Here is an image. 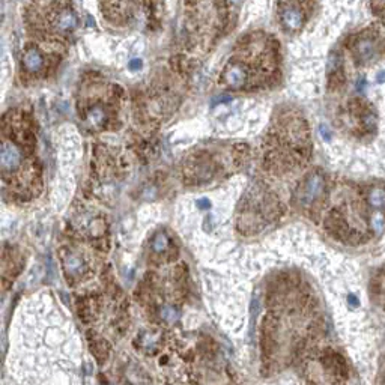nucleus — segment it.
Segmentation results:
<instances>
[{"mask_svg": "<svg viewBox=\"0 0 385 385\" xmlns=\"http://www.w3.org/2000/svg\"><path fill=\"white\" fill-rule=\"evenodd\" d=\"M375 51V47H373V42L370 39H363L360 44H358V54L361 59H368Z\"/></svg>", "mask_w": 385, "mask_h": 385, "instance_id": "13", "label": "nucleus"}, {"mask_svg": "<svg viewBox=\"0 0 385 385\" xmlns=\"http://www.w3.org/2000/svg\"><path fill=\"white\" fill-rule=\"evenodd\" d=\"M323 191V178L319 173H312L302 184L300 191V202L304 206H310Z\"/></svg>", "mask_w": 385, "mask_h": 385, "instance_id": "4", "label": "nucleus"}, {"mask_svg": "<svg viewBox=\"0 0 385 385\" xmlns=\"http://www.w3.org/2000/svg\"><path fill=\"white\" fill-rule=\"evenodd\" d=\"M140 67H142V62H140V60H138V59H135L134 62L130 64V68H131V69H138Z\"/></svg>", "mask_w": 385, "mask_h": 385, "instance_id": "17", "label": "nucleus"}, {"mask_svg": "<svg viewBox=\"0 0 385 385\" xmlns=\"http://www.w3.org/2000/svg\"><path fill=\"white\" fill-rule=\"evenodd\" d=\"M83 269H84L83 262L77 256L71 254L65 259V271L68 275H79L83 272Z\"/></svg>", "mask_w": 385, "mask_h": 385, "instance_id": "9", "label": "nucleus"}, {"mask_svg": "<svg viewBox=\"0 0 385 385\" xmlns=\"http://www.w3.org/2000/svg\"><path fill=\"white\" fill-rule=\"evenodd\" d=\"M197 203H199V208H202V209H203V208H205V209H208V208L211 206V202H209L208 199H200Z\"/></svg>", "mask_w": 385, "mask_h": 385, "instance_id": "15", "label": "nucleus"}, {"mask_svg": "<svg viewBox=\"0 0 385 385\" xmlns=\"http://www.w3.org/2000/svg\"><path fill=\"white\" fill-rule=\"evenodd\" d=\"M348 301H349L353 307H357V305H358V300H357V297L353 295V294H351V295L348 297Z\"/></svg>", "mask_w": 385, "mask_h": 385, "instance_id": "16", "label": "nucleus"}, {"mask_svg": "<svg viewBox=\"0 0 385 385\" xmlns=\"http://www.w3.org/2000/svg\"><path fill=\"white\" fill-rule=\"evenodd\" d=\"M191 172V179L194 182H203L212 178L214 175V164L211 163L209 158H194L191 167L187 168V173Z\"/></svg>", "mask_w": 385, "mask_h": 385, "instance_id": "6", "label": "nucleus"}, {"mask_svg": "<svg viewBox=\"0 0 385 385\" xmlns=\"http://www.w3.org/2000/svg\"><path fill=\"white\" fill-rule=\"evenodd\" d=\"M323 364H325L334 375L346 376V373H348V367H346L345 360L335 352H328L327 355L323 357Z\"/></svg>", "mask_w": 385, "mask_h": 385, "instance_id": "8", "label": "nucleus"}, {"mask_svg": "<svg viewBox=\"0 0 385 385\" xmlns=\"http://www.w3.org/2000/svg\"><path fill=\"white\" fill-rule=\"evenodd\" d=\"M160 315H161V318H163V320H164L166 323H175V322L179 319V313H178V310L175 309V307H172V305H166V307H163Z\"/></svg>", "mask_w": 385, "mask_h": 385, "instance_id": "12", "label": "nucleus"}, {"mask_svg": "<svg viewBox=\"0 0 385 385\" xmlns=\"http://www.w3.org/2000/svg\"><path fill=\"white\" fill-rule=\"evenodd\" d=\"M280 18H282V23L285 24L286 29L295 30V29L301 27V24L304 21V14H302L301 8L297 5H286L280 12Z\"/></svg>", "mask_w": 385, "mask_h": 385, "instance_id": "7", "label": "nucleus"}, {"mask_svg": "<svg viewBox=\"0 0 385 385\" xmlns=\"http://www.w3.org/2000/svg\"><path fill=\"white\" fill-rule=\"evenodd\" d=\"M384 224H385V220L382 217V214H375L373 217H372V227L376 230L378 234L384 229Z\"/></svg>", "mask_w": 385, "mask_h": 385, "instance_id": "14", "label": "nucleus"}, {"mask_svg": "<svg viewBox=\"0 0 385 385\" xmlns=\"http://www.w3.org/2000/svg\"><path fill=\"white\" fill-rule=\"evenodd\" d=\"M368 202L373 208H384L385 206V190L382 188H373L368 194Z\"/></svg>", "mask_w": 385, "mask_h": 385, "instance_id": "11", "label": "nucleus"}, {"mask_svg": "<svg viewBox=\"0 0 385 385\" xmlns=\"http://www.w3.org/2000/svg\"><path fill=\"white\" fill-rule=\"evenodd\" d=\"M376 80H378V83H385V71H379L378 72Z\"/></svg>", "mask_w": 385, "mask_h": 385, "instance_id": "18", "label": "nucleus"}, {"mask_svg": "<svg viewBox=\"0 0 385 385\" xmlns=\"http://www.w3.org/2000/svg\"><path fill=\"white\" fill-rule=\"evenodd\" d=\"M168 244H170L168 236L166 235V232L161 230V232H158L152 241V250L155 253H164L168 249Z\"/></svg>", "mask_w": 385, "mask_h": 385, "instance_id": "10", "label": "nucleus"}, {"mask_svg": "<svg viewBox=\"0 0 385 385\" xmlns=\"http://www.w3.org/2000/svg\"><path fill=\"white\" fill-rule=\"evenodd\" d=\"M23 69L30 74L36 75L47 69V57L39 50V47H27L23 54Z\"/></svg>", "mask_w": 385, "mask_h": 385, "instance_id": "3", "label": "nucleus"}, {"mask_svg": "<svg viewBox=\"0 0 385 385\" xmlns=\"http://www.w3.org/2000/svg\"><path fill=\"white\" fill-rule=\"evenodd\" d=\"M18 143L20 142L14 135L11 138L5 137L3 145H2V152H0V166H2L3 175L15 172L23 164L24 151Z\"/></svg>", "mask_w": 385, "mask_h": 385, "instance_id": "1", "label": "nucleus"}, {"mask_svg": "<svg viewBox=\"0 0 385 385\" xmlns=\"http://www.w3.org/2000/svg\"><path fill=\"white\" fill-rule=\"evenodd\" d=\"M77 24V17L71 9H57L51 15V26L57 32H69Z\"/></svg>", "mask_w": 385, "mask_h": 385, "instance_id": "5", "label": "nucleus"}, {"mask_svg": "<svg viewBox=\"0 0 385 385\" xmlns=\"http://www.w3.org/2000/svg\"><path fill=\"white\" fill-rule=\"evenodd\" d=\"M83 120L86 122L87 128L90 130H104L109 127L110 122V110L109 107L105 104H102L101 101L90 104L89 107H86L84 115H83Z\"/></svg>", "mask_w": 385, "mask_h": 385, "instance_id": "2", "label": "nucleus"}]
</instances>
